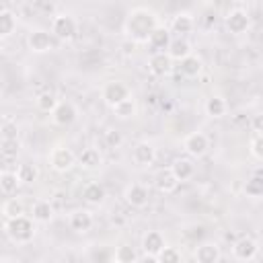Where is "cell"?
Instances as JSON below:
<instances>
[{
  "instance_id": "obj_1",
  "label": "cell",
  "mask_w": 263,
  "mask_h": 263,
  "mask_svg": "<svg viewBox=\"0 0 263 263\" xmlns=\"http://www.w3.org/2000/svg\"><path fill=\"white\" fill-rule=\"evenodd\" d=\"M158 14L150 6H136L127 12L123 23V33L134 43H146L150 33L158 27Z\"/></svg>"
},
{
  "instance_id": "obj_2",
  "label": "cell",
  "mask_w": 263,
  "mask_h": 263,
  "mask_svg": "<svg viewBox=\"0 0 263 263\" xmlns=\"http://www.w3.org/2000/svg\"><path fill=\"white\" fill-rule=\"evenodd\" d=\"M4 232L14 245H29L37 234V224L27 216H18L4 222Z\"/></svg>"
},
{
  "instance_id": "obj_3",
  "label": "cell",
  "mask_w": 263,
  "mask_h": 263,
  "mask_svg": "<svg viewBox=\"0 0 263 263\" xmlns=\"http://www.w3.org/2000/svg\"><path fill=\"white\" fill-rule=\"evenodd\" d=\"M47 160L55 173H66L76 164V154L68 146H55V148H51Z\"/></svg>"
},
{
  "instance_id": "obj_4",
  "label": "cell",
  "mask_w": 263,
  "mask_h": 263,
  "mask_svg": "<svg viewBox=\"0 0 263 263\" xmlns=\"http://www.w3.org/2000/svg\"><path fill=\"white\" fill-rule=\"evenodd\" d=\"M76 29H78L76 18H74L72 14H68V12L55 14L53 21H51V37H58V39H62V41L72 39V37L76 35Z\"/></svg>"
},
{
  "instance_id": "obj_5",
  "label": "cell",
  "mask_w": 263,
  "mask_h": 263,
  "mask_svg": "<svg viewBox=\"0 0 263 263\" xmlns=\"http://www.w3.org/2000/svg\"><path fill=\"white\" fill-rule=\"evenodd\" d=\"M129 95H132L129 88H127L121 80H109V82H105V86H103V90H101L103 103L109 105L111 109H113L117 103H121L123 99H127Z\"/></svg>"
},
{
  "instance_id": "obj_6",
  "label": "cell",
  "mask_w": 263,
  "mask_h": 263,
  "mask_svg": "<svg viewBox=\"0 0 263 263\" xmlns=\"http://www.w3.org/2000/svg\"><path fill=\"white\" fill-rule=\"evenodd\" d=\"M224 23H226V29L232 33V35H242L249 31L251 27V16L247 10L242 8H232L228 10V14L224 16Z\"/></svg>"
},
{
  "instance_id": "obj_7",
  "label": "cell",
  "mask_w": 263,
  "mask_h": 263,
  "mask_svg": "<svg viewBox=\"0 0 263 263\" xmlns=\"http://www.w3.org/2000/svg\"><path fill=\"white\" fill-rule=\"evenodd\" d=\"M183 148H185V152H187L189 156L201 158V156L208 152V148H210V140H208V136H205L203 132H191V134L185 136Z\"/></svg>"
},
{
  "instance_id": "obj_8",
  "label": "cell",
  "mask_w": 263,
  "mask_h": 263,
  "mask_svg": "<svg viewBox=\"0 0 263 263\" xmlns=\"http://www.w3.org/2000/svg\"><path fill=\"white\" fill-rule=\"evenodd\" d=\"M257 253H259V242L255 238H251V236H242L232 245V257L236 261L249 263V261H253L257 257Z\"/></svg>"
},
{
  "instance_id": "obj_9",
  "label": "cell",
  "mask_w": 263,
  "mask_h": 263,
  "mask_svg": "<svg viewBox=\"0 0 263 263\" xmlns=\"http://www.w3.org/2000/svg\"><path fill=\"white\" fill-rule=\"evenodd\" d=\"M27 45L33 53H47L53 47V37L47 29H33L27 35Z\"/></svg>"
},
{
  "instance_id": "obj_10",
  "label": "cell",
  "mask_w": 263,
  "mask_h": 263,
  "mask_svg": "<svg viewBox=\"0 0 263 263\" xmlns=\"http://www.w3.org/2000/svg\"><path fill=\"white\" fill-rule=\"evenodd\" d=\"M123 197H125V201H127L132 208L142 210V208H146L148 201H150V191H148V187H144V185H140V183H132V185L125 187Z\"/></svg>"
},
{
  "instance_id": "obj_11",
  "label": "cell",
  "mask_w": 263,
  "mask_h": 263,
  "mask_svg": "<svg viewBox=\"0 0 263 263\" xmlns=\"http://www.w3.org/2000/svg\"><path fill=\"white\" fill-rule=\"evenodd\" d=\"M156 160V148L150 142H138L132 148V162L136 166H150Z\"/></svg>"
},
{
  "instance_id": "obj_12",
  "label": "cell",
  "mask_w": 263,
  "mask_h": 263,
  "mask_svg": "<svg viewBox=\"0 0 263 263\" xmlns=\"http://www.w3.org/2000/svg\"><path fill=\"white\" fill-rule=\"evenodd\" d=\"M76 117H78V109L70 101H60L51 111V119L55 125H70L76 121Z\"/></svg>"
},
{
  "instance_id": "obj_13",
  "label": "cell",
  "mask_w": 263,
  "mask_h": 263,
  "mask_svg": "<svg viewBox=\"0 0 263 263\" xmlns=\"http://www.w3.org/2000/svg\"><path fill=\"white\" fill-rule=\"evenodd\" d=\"M171 39H173V35H171V31H168V27L158 25V27L150 33V37H148V41H146V43L150 45L152 53H162V51H166V49H168Z\"/></svg>"
},
{
  "instance_id": "obj_14",
  "label": "cell",
  "mask_w": 263,
  "mask_h": 263,
  "mask_svg": "<svg viewBox=\"0 0 263 263\" xmlns=\"http://www.w3.org/2000/svg\"><path fill=\"white\" fill-rule=\"evenodd\" d=\"M166 247V240L162 236V232L158 230H148L144 236H142V251L144 255H152V257H158V253Z\"/></svg>"
},
{
  "instance_id": "obj_15",
  "label": "cell",
  "mask_w": 263,
  "mask_h": 263,
  "mask_svg": "<svg viewBox=\"0 0 263 263\" xmlns=\"http://www.w3.org/2000/svg\"><path fill=\"white\" fill-rule=\"evenodd\" d=\"M193 259L195 263H218L220 261V247L216 242H199L193 251Z\"/></svg>"
},
{
  "instance_id": "obj_16",
  "label": "cell",
  "mask_w": 263,
  "mask_h": 263,
  "mask_svg": "<svg viewBox=\"0 0 263 263\" xmlns=\"http://www.w3.org/2000/svg\"><path fill=\"white\" fill-rule=\"evenodd\" d=\"M193 27H195V21H193L191 12H177L173 16V21H171L168 31H171V35L177 33V37H185V35H189L193 31Z\"/></svg>"
},
{
  "instance_id": "obj_17",
  "label": "cell",
  "mask_w": 263,
  "mask_h": 263,
  "mask_svg": "<svg viewBox=\"0 0 263 263\" xmlns=\"http://www.w3.org/2000/svg\"><path fill=\"white\" fill-rule=\"evenodd\" d=\"M148 70H150L154 76H158V78L168 76V74L173 72V62H171V58L166 55V51H162V53H152L150 60H148Z\"/></svg>"
},
{
  "instance_id": "obj_18",
  "label": "cell",
  "mask_w": 263,
  "mask_h": 263,
  "mask_svg": "<svg viewBox=\"0 0 263 263\" xmlns=\"http://www.w3.org/2000/svg\"><path fill=\"white\" fill-rule=\"evenodd\" d=\"M168 171L173 173V177L179 183H185V181H189L195 175V164H193L191 158H175L173 164L168 166Z\"/></svg>"
},
{
  "instance_id": "obj_19",
  "label": "cell",
  "mask_w": 263,
  "mask_h": 263,
  "mask_svg": "<svg viewBox=\"0 0 263 263\" xmlns=\"http://www.w3.org/2000/svg\"><path fill=\"white\" fill-rule=\"evenodd\" d=\"M68 224H70V228H72L74 232L84 234V232H88V230L92 228L95 220H92V214H90L88 210H74V212L70 214V218H68Z\"/></svg>"
},
{
  "instance_id": "obj_20",
  "label": "cell",
  "mask_w": 263,
  "mask_h": 263,
  "mask_svg": "<svg viewBox=\"0 0 263 263\" xmlns=\"http://www.w3.org/2000/svg\"><path fill=\"white\" fill-rule=\"evenodd\" d=\"M191 53H193L191 43L185 37H173L171 39V45L166 49V55L171 58V62H181V60H185Z\"/></svg>"
},
{
  "instance_id": "obj_21",
  "label": "cell",
  "mask_w": 263,
  "mask_h": 263,
  "mask_svg": "<svg viewBox=\"0 0 263 263\" xmlns=\"http://www.w3.org/2000/svg\"><path fill=\"white\" fill-rule=\"evenodd\" d=\"M154 187H156L160 193L168 195V193L177 191V187H179V181L173 177V173H171L168 168H160V171L154 175Z\"/></svg>"
},
{
  "instance_id": "obj_22",
  "label": "cell",
  "mask_w": 263,
  "mask_h": 263,
  "mask_svg": "<svg viewBox=\"0 0 263 263\" xmlns=\"http://www.w3.org/2000/svg\"><path fill=\"white\" fill-rule=\"evenodd\" d=\"M201 70H203V62H201V58L195 55V53H191V55H187L185 60L179 62V72H181L185 78H197V76L201 74Z\"/></svg>"
},
{
  "instance_id": "obj_23",
  "label": "cell",
  "mask_w": 263,
  "mask_h": 263,
  "mask_svg": "<svg viewBox=\"0 0 263 263\" xmlns=\"http://www.w3.org/2000/svg\"><path fill=\"white\" fill-rule=\"evenodd\" d=\"M105 197H107V191H105V187H103L101 183H97V181L86 183V187L82 189V199H84L86 203H90V205H101V203L105 201Z\"/></svg>"
},
{
  "instance_id": "obj_24",
  "label": "cell",
  "mask_w": 263,
  "mask_h": 263,
  "mask_svg": "<svg viewBox=\"0 0 263 263\" xmlns=\"http://www.w3.org/2000/svg\"><path fill=\"white\" fill-rule=\"evenodd\" d=\"M51 218H53V208H51V203L47 199H39V201L33 203L31 220L35 224H47V222H51Z\"/></svg>"
},
{
  "instance_id": "obj_25",
  "label": "cell",
  "mask_w": 263,
  "mask_h": 263,
  "mask_svg": "<svg viewBox=\"0 0 263 263\" xmlns=\"http://www.w3.org/2000/svg\"><path fill=\"white\" fill-rule=\"evenodd\" d=\"M76 162H78L82 168H86V171H95V168H99V166L103 164V156H101V152H99L97 148H84V150L76 156Z\"/></svg>"
},
{
  "instance_id": "obj_26",
  "label": "cell",
  "mask_w": 263,
  "mask_h": 263,
  "mask_svg": "<svg viewBox=\"0 0 263 263\" xmlns=\"http://www.w3.org/2000/svg\"><path fill=\"white\" fill-rule=\"evenodd\" d=\"M138 257H140V255H138V249L132 247L129 242H121V245H117L115 251H113V261H115V263H136Z\"/></svg>"
},
{
  "instance_id": "obj_27",
  "label": "cell",
  "mask_w": 263,
  "mask_h": 263,
  "mask_svg": "<svg viewBox=\"0 0 263 263\" xmlns=\"http://www.w3.org/2000/svg\"><path fill=\"white\" fill-rule=\"evenodd\" d=\"M203 109H205V115H210V117H216V119H218V117H224V115H226L228 105H226V101H224L222 97L212 95V97L205 101Z\"/></svg>"
},
{
  "instance_id": "obj_28",
  "label": "cell",
  "mask_w": 263,
  "mask_h": 263,
  "mask_svg": "<svg viewBox=\"0 0 263 263\" xmlns=\"http://www.w3.org/2000/svg\"><path fill=\"white\" fill-rule=\"evenodd\" d=\"M14 173H16V179H18L21 185H31V183H35L39 179V168L35 164H31V162L18 164Z\"/></svg>"
},
{
  "instance_id": "obj_29",
  "label": "cell",
  "mask_w": 263,
  "mask_h": 263,
  "mask_svg": "<svg viewBox=\"0 0 263 263\" xmlns=\"http://www.w3.org/2000/svg\"><path fill=\"white\" fill-rule=\"evenodd\" d=\"M21 183L16 179V173L14 171H2L0 173V191L6 193V195H14L18 191Z\"/></svg>"
},
{
  "instance_id": "obj_30",
  "label": "cell",
  "mask_w": 263,
  "mask_h": 263,
  "mask_svg": "<svg viewBox=\"0 0 263 263\" xmlns=\"http://www.w3.org/2000/svg\"><path fill=\"white\" fill-rule=\"evenodd\" d=\"M16 29V14L12 10H0V39H6Z\"/></svg>"
},
{
  "instance_id": "obj_31",
  "label": "cell",
  "mask_w": 263,
  "mask_h": 263,
  "mask_svg": "<svg viewBox=\"0 0 263 263\" xmlns=\"http://www.w3.org/2000/svg\"><path fill=\"white\" fill-rule=\"evenodd\" d=\"M136 111H138V105H136V99H134L132 95L113 107V113H115V117H119V119H129V117L136 115Z\"/></svg>"
},
{
  "instance_id": "obj_32",
  "label": "cell",
  "mask_w": 263,
  "mask_h": 263,
  "mask_svg": "<svg viewBox=\"0 0 263 263\" xmlns=\"http://www.w3.org/2000/svg\"><path fill=\"white\" fill-rule=\"evenodd\" d=\"M2 214H4L6 220L25 216V203H23L18 197H8V199L2 203Z\"/></svg>"
},
{
  "instance_id": "obj_33",
  "label": "cell",
  "mask_w": 263,
  "mask_h": 263,
  "mask_svg": "<svg viewBox=\"0 0 263 263\" xmlns=\"http://www.w3.org/2000/svg\"><path fill=\"white\" fill-rule=\"evenodd\" d=\"M245 193H247V197H251V199H259L261 195H263V177L257 173V175H253L251 179H247V183H245Z\"/></svg>"
},
{
  "instance_id": "obj_34",
  "label": "cell",
  "mask_w": 263,
  "mask_h": 263,
  "mask_svg": "<svg viewBox=\"0 0 263 263\" xmlns=\"http://www.w3.org/2000/svg\"><path fill=\"white\" fill-rule=\"evenodd\" d=\"M58 103H60V101H58V97H55L53 92H41V95L35 99L37 109H39L41 113H49V115H51V111L55 109Z\"/></svg>"
},
{
  "instance_id": "obj_35",
  "label": "cell",
  "mask_w": 263,
  "mask_h": 263,
  "mask_svg": "<svg viewBox=\"0 0 263 263\" xmlns=\"http://www.w3.org/2000/svg\"><path fill=\"white\" fill-rule=\"evenodd\" d=\"M158 263H181V253L177 247H164L158 253Z\"/></svg>"
},
{
  "instance_id": "obj_36",
  "label": "cell",
  "mask_w": 263,
  "mask_h": 263,
  "mask_svg": "<svg viewBox=\"0 0 263 263\" xmlns=\"http://www.w3.org/2000/svg\"><path fill=\"white\" fill-rule=\"evenodd\" d=\"M249 150H251L255 160H263V134H253L251 136Z\"/></svg>"
},
{
  "instance_id": "obj_37",
  "label": "cell",
  "mask_w": 263,
  "mask_h": 263,
  "mask_svg": "<svg viewBox=\"0 0 263 263\" xmlns=\"http://www.w3.org/2000/svg\"><path fill=\"white\" fill-rule=\"evenodd\" d=\"M0 154H2L6 160L16 158V154H18V140H2Z\"/></svg>"
},
{
  "instance_id": "obj_38",
  "label": "cell",
  "mask_w": 263,
  "mask_h": 263,
  "mask_svg": "<svg viewBox=\"0 0 263 263\" xmlns=\"http://www.w3.org/2000/svg\"><path fill=\"white\" fill-rule=\"evenodd\" d=\"M105 144H107V148H119V146L123 144V136H121V132H117V129H109V132H105Z\"/></svg>"
},
{
  "instance_id": "obj_39",
  "label": "cell",
  "mask_w": 263,
  "mask_h": 263,
  "mask_svg": "<svg viewBox=\"0 0 263 263\" xmlns=\"http://www.w3.org/2000/svg\"><path fill=\"white\" fill-rule=\"evenodd\" d=\"M16 136H18L16 123H6V125H2V140H16Z\"/></svg>"
},
{
  "instance_id": "obj_40",
  "label": "cell",
  "mask_w": 263,
  "mask_h": 263,
  "mask_svg": "<svg viewBox=\"0 0 263 263\" xmlns=\"http://www.w3.org/2000/svg\"><path fill=\"white\" fill-rule=\"evenodd\" d=\"M253 132H255V134H261V132H263V121H261V115H255V119H253Z\"/></svg>"
},
{
  "instance_id": "obj_41",
  "label": "cell",
  "mask_w": 263,
  "mask_h": 263,
  "mask_svg": "<svg viewBox=\"0 0 263 263\" xmlns=\"http://www.w3.org/2000/svg\"><path fill=\"white\" fill-rule=\"evenodd\" d=\"M136 263H158V257H152V255H142L138 257Z\"/></svg>"
}]
</instances>
